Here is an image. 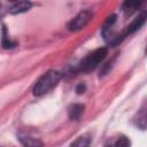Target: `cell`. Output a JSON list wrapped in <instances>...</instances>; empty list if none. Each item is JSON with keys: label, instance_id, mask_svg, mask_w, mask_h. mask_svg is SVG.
Masks as SVG:
<instances>
[{"label": "cell", "instance_id": "6da1fadb", "mask_svg": "<svg viewBox=\"0 0 147 147\" xmlns=\"http://www.w3.org/2000/svg\"><path fill=\"white\" fill-rule=\"evenodd\" d=\"M60 79H61V74L57 70H48L42 76H40V78L36 82L32 90L33 95L41 96L48 93L51 90H53L57 85Z\"/></svg>", "mask_w": 147, "mask_h": 147}, {"label": "cell", "instance_id": "7a4b0ae2", "mask_svg": "<svg viewBox=\"0 0 147 147\" xmlns=\"http://www.w3.org/2000/svg\"><path fill=\"white\" fill-rule=\"evenodd\" d=\"M108 49L106 47H100L87 54L80 62H79V70L83 72H90L94 70L107 56Z\"/></svg>", "mask_w": 147, "mask_h": 147}, {"label": "cell", "instance_id": "3957f363", "mask_svg": "<svg viewBox=\"0 0 147 147\" xmlns=\"http://www.w3.org/2000/svg\"><path fill=\"white\" fill-rule=\"evenodd\" d=\"M92 16H93V15H92V13H91L90 10H82V11H79V13L69 22L68 29H69L70 31H74V32L84 29V28L87 25V23L91 21Z\"/></svg>", "mask_w": 147, "mask_h": 147}, {"label": "cell", "instance_id": "277c9868", "mask_svg": "<svg viewBox=\"0 0 147 147\" xmlns=\"http://www.w3.org/2000/svg\"><path fill=\"white\" fill-rule=\"evenodd\" d=\"M145 21H146V14H142V15H140V16H138L137 18H134L133 20V22L126 28V30H125V32H124V34L122 36L123 38L125 37V36H127V34H131V33H133V32H136L137 30H139L142 25H144V23H145Z\"/></svg>", "mask_w": 147, "mask_h": 147}, {"label": "cell", "instance_id": "5b68a950", "mask_svg": "<svg viewBox=\"0 0 147 147\" xmlns=\"http://www.w3.org/2000/svg\"><path fill=\"white\" fill-rule=\"evenodd\" d=\"M31 7H32V3L29 2V1H16V2L13 3V6L9 8L8 11L10 14H13V15L22 14V13L28 11Z\"/></svg>", "mask_w": 147, "mask_h": 147}, {"label": "cell", "instance_id": "8992f818", "mask_svg": "<svg viewBox=\"0 0 147 147\" xmlns=\"http://www.w3.org/2000/svg\"><path fill=\"white\" fill-rule=\"evenodd\" d=\"M17 139L20 140V142L24 146V147H44V144L33 137L30 136H25V134H18Z\"/></svg>", "mask_w": 147, "mask_h": 147}, {"label": "cell", "instance_id": "52a82bcc", "mask_svg": "<svg viewBox=\"0 0 147 147\" xmlns=\"http://www.w3.org/2000/svg\"><path fill=\"white\" fill-rule=\"evenodd\" d=\"M83 111H84V106L83 105H79V103H75V105H72L69 108V117L71 119L77 121L82 116Z\"/></svg>", "mask_w": 147, "mask_h": 147}, {"label": "cell", "instance_id": "ba28073f", "mask_svg": "<svg viewBox=\"0 0 147 147\" xmlns=\"http://www.w3.org/2000/svg\"><path fill=\"white\" fill-rule=\"evenodd\" d=\"M141 5V2L140 1H136V2H131V1H126V2H124V5H123V10L126 13V14H132L139 6Z\"/></svg>", "mask_w": 147, "mask_h": 147}, {"label": "cell", "instance_id": "9c48e42d", "mask_svg": "<svg viewBox=\"0 0 147 147\" xmlns=\"http://www.w3.org/2000/svg\"><path fill=\"white\" fill-rule=\"evenodd\" d=\"M88 145H90V138L86 136H82V137L77 138L70 145V147H88Z\"/></svg>", "mask_w": 147, "mask_h": 147}, {"label": "cell", "instance_id": "30bf717a", "mask_svg": "<svg viewBox=\"0 0 147 147\" xmlns=\"http://www.w3.org/2000/svg\"><path fill=\"white\" fill-rule=\"evenodd\" d=\"M113 147H130V140L124 137V136H121L114 144Z\"/></svg>", "mask_w": 147, "mask_h": 147}, {"label": "cell", "instance_id": "8fae6325", "mask_svg": "<svg viewBox=\"0 0 147 147\" xmlns=\"http://www.w3.org/2000/svg\"><path fill=\"white\" fill-rule=\"evenodd\" d=\"M2 45L5 48H10V47H14V44L7 38V33H6V26H3L2 29Z\"/></svg>", "mask_w": 147, "mask_h": 147}, {"label": "cell", "instance_id": "7c38bea8", "mask_svg": "<svg viewBox=\"0 0 147 147\" xmlns=\"http://www.w3.org/2000/svg\"><path fill=\"white\" fill-rule=\"evenodd\" d=\"M76 91H77L78 94H82V93H84V91H85V86H84L83 84H80V85L77 86V90H76Z\"/></svg>", "mask_w": 147, "mask_h": 147}, {"label": "cell", "instance_id": "4fadbf2b", "mask_svg": "<svg viewBox=\"0 0 147 147\" xmlns=\"http://www.w3.org/2000/svg\"><path fill=\"white\" fill-rule=\"evenodd\" d=\"M0 16H1V5H0Z\"/></svg>", "mask_w": 147, "mask_h": 147}]
</instances>
